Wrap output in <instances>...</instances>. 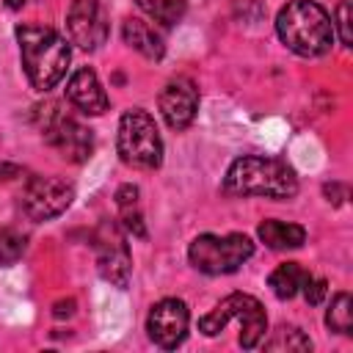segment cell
Wrapping results in <instances>:
<instances>
[{"label":"cell","mask_w":353,"mask_h":353,"mask_svg":"<svg viewBox=\"0 0 353 353\" xmlns=\"http://www.w3.org/2000/svg\"><path fill=\"white\" fill-rule=\"evenodd\" d=\"M223 193L287 201L298 193V176L284 160L265 154H243L229 165L223 176Z\"/></svg>","instance_id":"2"},{"label":"cell","mask_w":353,"mask_h":353,"mask_svg":"<svg viewBox=\"0 0 353 353\" xmlns=\"http://www.w3.org/2000/svg\"><path fill=\"white\" fill-rule=\"evenodd\" d=\"M262 350H312V339L295 325H279L268 339H259Z\"/></svg>","instance_id":"18"},{"label":"cell","mask_w":353,"mask_h":353,"mask_svg":"<svg viewBox=\"0 0 353 353\" xmlns=\"http://www.w3.org/2000/svg\"><path fill=\"white\" fill-rule=\"evenodd\" d=\"M229 323H237L240 328V347L251 350L259 345V339L265 336L268 331V314L262 309V303L254 298V295H245V292H232L226 295L221 303H215L212 312H207L201 320H199V331L204 336H215L221 334Z\"/></svg>","instance_id":"4"},{"label":"cell","mask_w":353,"mask_h":353,"mask_svg":"<svg viewBox=\"0 0 353 353\" xmlns=\"http://www.w3.org/2000/svg\"><path fill=\"white\" fill-rule=\"evenodd\" d=\"M121 39H124V44H130L135 52H141L149 61H160L165 55V44H163L160 33L141 17H127L121 22Z\"/></svg>","instance_id":"14"},{"label":"cell","mask_w":353,"mask_h":353,"mask_svg":"<svg viewBox=\"0 0 353 353\" xmlns=\"http://www.w3.org/2000/svg\"><path fill=\"white\" fill-rule=\"evenodd\" d=\"M135 3L146 17H152L165 28L176 25L188 11V0H135Z\"/></svg>","instance_id":"19"},{"label":"cell","mask_w":353,"mask_h":353,"mask_svg":"<svg viewBox=\"0 0 353 353\" xmlns=\"http://www.w3.org/2000/svg\"><path fill=\"white\" fill-rule=\"evenodd\" d=\"M303 298H306V303L309 306H320L323 301H325V292H328V284H325V279H314V276H309V281L303 284Z\"/></svg>","instance_id":"23"},{"label":"cell","mask_w":353,"mask_h":353,"mask_svg":"<svg viewBox=\"0 0 353 353\" xmlns=\"http://www.w3.org/2000/svg\"><path fill=\"white\" fill-rule=\"evenodd\" d=\"M66 30L72 44H77L80 50H99L108 41L110 25H108V14L102 8L99 0H72L69 11H66Z\"/></svg>","instance_id":"11"},{"label":"cell","mask_w":353,"mask_h":353,"mask_svg":"<svg viewBox=\"0 0 353 353\" xmlns=\"http://www.w3.org/2000/svg\"><path fill=\"white\" fill-rule=\"evenodd\" d=\"M72 312H74V301L69 298V301H58L52 314H55V317H66V314H72Z\"/></svg>","instance_id":"24"},{"label":"cell","mask_w":353,"mask_h":353,"mask_svg":"<svg viewBox=\"0 0 353 353\" xmlns=\"http://www.w3.org/2000/svg\"><path fill=\"white\" fill-rule=\"evenodd\" d=\"M97 268H99V276L113 287L124 290L130 284V273H132L130 245L121 229L110 221H105L97 232Z\"/></svg>","instance_id":"9"},{"label":"cell","mask_w":353,"mask_h":353,"mask_svg":"<svg viewBox=\"0 0 353 353\" xmlns=\"http://www.w3.org/2000/svg\"><path fill=\"white\" fill-rule=\"evenodd\" d=\"M309 270L306 268H301L298 262H281L270 276H268V287L273 290V295L276 298H281V301H290V298H295L301 290H303V284L309 281Z\"/></svg>","instance_id":"16"},{"label":"cell","mask_w":353,"mask_h":353,"mask_svg":"<svg viewBox=\"0 0 353 353\" xmlns=\"http://www.w3.org/2000/svg\"><path fill=\"white\" fill-rule=\"evenodd\" d=\"M157 108L160 116L165 119V124L176 132L188 130L199 113V88L190 77H174L163 85L160 97H157Z\"/></svg>","instance_id":"12"},{"label":"cell","mask_w":353,"mask_h":353,"mask_svg":"<svg viewBox=\"0 0 353 353\" xmlns=\"http://www.w3.org/2000/svg\"><path fill=\"white\" fill-rule=\"evenodd\" d=\"M116 152L124 165L138 168V171H154L163 163L160 130L143 108H132L119 119Z\"/></svg>","instance_id":"5"},{"label":"cell","mask_w":353,"mask_h":353,"mask_svg":"<svg viewBox=\"0 0 353 353\" xmlns=\"http://www.w3.org/2000/svg\"><path fill=\"white\" fill-rule=\"evenodd\" d=\"M325 325L336 334H350L353 331V298L347 292L334 295L325 312Z\"/></svg>","instance_id":"20"},{"label":"cell","mask_w":353,"mask_h":353,"mask_svg":"<svg viewBox=\"0 0 353 353\" xmlns=\"http://www.w3.org/2000/svg\"><path fill=\"white\" fill-rule=\"evenodd\" d=\"M66 97H69V102H72L80 113H85V116H102V113L108 110V105H110V99H108V94H105V88H102L97 72L88 69V66L77 69V72L69 77V83H66Z\"/></svg>","instance_id":"13"},{"label":"cell","mask_w":353,"mask_h":353,"mask_svg":"<svg viewBox=\"0 0 353 353\" xmlns=\"http://www.w3.org/2000/svg\"><path fill=\"white\" fill-rule=\"evenodd\" d=\"M276 33L287 50L301 58H317L331 50V14L314 0H290L276 17Z\"/></svg>","instance_id":"3"},{"label":"cell","mask_w":353,"mask_h":353,"mask_svg":"<svg viewBox=\"0 0 353 353\" xmlns=\"http://www.w3.org/2000/svg\"><path fill=\"white\" fill-rule=\"evenodd\" d=\"M17 41H19L22 69H25V77L30 80V85L36 91L55 88L63 80L66 66L72 61V50L66 44V39L61 33H55L52 28L22 22V25H17Z\"/></svg>","instance_id":"1"},{"label":"cell","mask_w":353,"mask_h":353,"mask_svg":"<svg viewBox=\"0 0 353 353\" xmlns=\"http://www.w3.org/2000/svg\"><path fill=\"white\" fill-rule=\"evenodd\" d=\"M25 254V237L14 229H0V265H14Z\"/></svg>","instance_id":"21"},{"label":"cell","mask_w":353,"mask_h":353,"mask_svg":"<svg viewBox=\"0 0 353 353\" xmlns=\"http://www.w3.org/2000/svg\"><path fill=\"white\" fill-rule=\"evenodd\" d=\"M334 30L339 33L342 44L350 47V0H339L336 17H334Z\"/></svg>","instance_id":"22"},{"label":"cell","mask_w":353,"mask_h":353,"mask_svg":"<svg viewBox=\"0 0 353 353\" xmlns=\"http://www.w3.org/2000/svg\"><path fill=\"white\" fill-rule=\"evenodd\" d=\"M259 240L273 248V251H287V248H301L306 243V229L298 226V223H287V221H276V218H268L259 223L256 229Z\"/></svg>","instance_id":"15"},{"label":"cell","mask_w":353,"mask_h":353,"mask_svg":"<svg viewBox=\"0 0 353 353\" xmlns=\"http://www.w3.org/2000/svg\"><path fill=\"white\" fill-rule=\"evenodd\" d=\"M116 210H119L121 226H124L132 237H146V226H143V215H141L138 188H135V185H121V188L116 190Z\"/></svg>","instance_id":"17"},{"label":"cell","mask_w":353,"mask_h":353,"mask_svg":"<svg viewBox=\"0 0 353 353\" xmlns=\"http://www.w3.org/2000/svg\"><path fill=\"white\" fill-rule=\"evenodd\" d=\"M30 0H6V6L11 8V11H17V8H22V6H28Z\"/></svg>","instance_id":"25"},{"label":"cell","mask_w":353,"mask_h":353,"mask_svg":"<svg viewBox=\"0 0 353 353\" xmlns=\"http://www.w3.org/2000/svg\"><path fill=\"white\" fill-rule=\"evenodd\" d=\"M44 121H41V130H44V138L50 146H55L61 152V157L72 160V163H83L91 157V149H94V135L88 127H83L80 121L69 119L66 113H61L58 102H47L44 108Z\"/></svg>","instance_id":"7"},{"label":"cell","mask_w":353,"mask_h":353,"mask_svg":"<svg viewBox=\"0 0 353 353\" xmlns=\"http://www.w3.org/2000/svg\"><path fill=\"white\" fill-rule=\"evenodd\" d=\"M254 256V243L248 234H199L188 248V259L199 273L226 276Z\"/></svg>","instance_id":"6"},{"label":"cell","mask_w":353,"mask_h":353,"mask_svg":"<svg viewBox=\"0 0 353 353\" xmlns=\"http://www.w3.org/2000/svg\"><path fill=\"white\" fill-rule=\"evenodd\" d=\"M74 188L61 176H30L22 188V210L30 221H52L69 210Z\"/></svg>","instance_id":"8"},{"label":"cell","mask_w":353,"mask_h":353,"mask_svg":"<svg viewBox=\"0 0 353 353\" xmlns=\"http://www.w3.org/2000/svg\"><path fill=\"white\" fill-rule=\"evenodd\" d=\"M188 325H190V312L179 298L157 301L146 317V334L163 350H174L176 345H182L188 336Z\"/></svg>","instance_id":"10"}]
</instances>
